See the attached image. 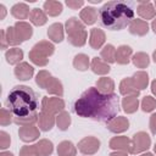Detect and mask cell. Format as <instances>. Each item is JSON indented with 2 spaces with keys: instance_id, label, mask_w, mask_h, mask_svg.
I'll return each mask as SVG.
<instances>
[{
  "instance_id": "1f68e13d",
  "label": "cell",
  "mask_w": 156,
  "mask_h": 156,
  "mask_svg": "<svg viewBox=\"0 0 156 156\" xmlns=\"http://www.w3.org/2000/svg\"><path fill=\"white\" fill-rule=\"evenodd\" d=\"M134 84L136 85V88L139 90H144L147 88V84H149V74L145 72V71H138L133 74L132 77Z\"/></svg>"
},
{
  "instance_id": "44dd1931",
  "label": "cell",
  "mask_w": 156,
  "mask_h": 156,
  "mask_svg": "<svg viewBox=\"0 0 156 156\" xmlns=\"http://www.w3.org/2000/svg\"><path fill=\"white\" fill-rule=\"evenodd\" d=\"M133 49L129 45H119L116 49V62L118 65H128L132 60Z\"/></svg>"
},
{
  "instance_id": "8fae6325",
  "label": "cell",
  "mask_w": 156,
  "mask_h": 156,
  "mask_svg": "<svg viewBox=\"0 0 156 156\" xmlns=\"http://www.w3.org/2000/svg\"><path fill=\"white\" fill-rule=\"evenodd\" d=\"M119 93L123 96H139L140 95V90L136 88V85L134 84L132 77H127L123 78L119 83Z\"/></svg>"
},
{
  "instance_id": "5b68a950",
  "label": "cell",
  "mask_w": 156,
  "mask_h": 156,
  "mask_svg": "<svg viewBox=\"0 0 156 156\" xmlns=\"http://www.w3.org/2000/svg\"><path fill=\"white\" fill-rule=\"evenodd\" d=\"M55 52V46L52 43L48 41V40H41L39 43H37L32 50L28 54L29 60L39 66V67H44L48 65L49 62V57Z\"/></svg>"
},
{
  "instance_id": "6da1fadb",
  "label": "cell",
  "mask_w": 156,
  "mask_h": 156,
  "mask_svg": "<svg viewBox=\"0 0 156 156\" xmlns=\"http://www.w3.org/2000/svg\"><path fill=\"white\" fill-rule=\"evenodd\" d=\"M119 99L113 94H102L96 88H88L74 102V112L83 118L108 122L117 116Z\"/></svg>"
},
{
  "instance_id": "52a82bcc",
  "label": "cell",
  "mask_w": 156,
  "mask_h": 156,
  "mask_svg": "<svg viewBox=\"0 0 156 156\" xmlns=\"http://www.w3.org/2000/svg\"><path fill=\"white\" fill-rule=\"evenodd\" d=\"M41 111L50 113V115H58L60 112L65 111V101L58 98H49V96H43L41 100Z\"/></svg>"
},
{
  "instance_id": "d4e9b609",
  "label": "cell",
  "mask_w": 156,
  "mask_h": 156,
  "mask_svg": "<svg viewBox=\"0 0 156 156\" xmlns=\"http://www.w3.org/2000/svg\"><path fill=\"white\" fill-rule=\"evenodd\" d=\"M96 89L102 94H113L115 82L108 77H101L96 80Z\"/></svg>"
},
{
  "instance_id": "7a4b0ae2",
  "label": "cell",
  "mask_w": 156,
  "mask_h": 156,
  "mask_svg": "<svg viewBox=\"0 0 156 156\" xmlns=\"http://www.w3.org/2000/svg\"><path fill=\"white\" fill-rule=\"evenodd\" d=\"M6 105L13 113V117H35L38 118L37 94L27 85H16L7 95Z\"/></svg>"
},
{
  "instance_id": "f5cc1de1",
  "label": "cell",
  "mask_w": 156,
  "mask_h": 156,
  "mask_svg": "<svg viewBox=\"0 0 156 156\" xmlns=\"http://www.w3.org/2000/svg\"><path fill=\"white\" fill-rule=\"evenodd\" d=\"M152 60H154V62L156 63V50L152 52Z\"/></svg>"
},
{
  "instance_id": "c3c4849f",
  "label": "cell",
  "mask_w": 156,
  "mask_h": 156,
  "mask_svg": "<svg viewBox=\"0 0 156 156\" xmlns=\"http://www.w3.org/2000/svg\"><path fill=\"white\" fill-rule=\"evenodd\" d=\"M151 93L156 96V79H154V80L151 82Z\"/></svg>"
},
{
  "instance_id": "3957f363",
  "label": "cell",
  "mask_w": 156,
  "mask_h": 156,
  "mask_svg": "<svg viewBox=\"0 0 156 156\" xmlns=\"http://www.w3.org/2000/svg\"><path fill=\"white\" fill-rule=\"evenodd\" d=\"M99 17L105 28L110 30H121L134 20V11L126 1H107L101 6Z\"/></svg>"
},
{
  "instance_id": "5bb4252c",
  "label": "cell",
  "mask_w": 156,
  "mask_h": 156,
  "mask_svg": "<svg viewBox=\"0 0 156 156\" xmlns=\"http://www.w3.org/2000/svg\"><path fill=\"white\" fill-rule=\"evenodd\" d=\"M13 73H15V77L20 80H28L33 77L34 74V68L33 66H30L28 62H24L22 61L21 63H18L15 69H13Z\"/></svg>"
},
{
  "instance_id": "8992f818",
  "label": "cell",
  "mask_w": 156,
  "mask_h": 156,
  "mask_svg": "<svg viewBox=\"0 0 156 156\" xmlns=\"http://www.w3.org/2000/svg\"><path fill=\"white\" fill-rule=\"evenodd\" d=\"M151 146V138L146 132H138L133 135L132 138V144H130V154L136 155L141 154L149 150Z\"/></svg>"
},
{
  "instance_id": "277c9868",
  "label": "cell",
  "mask_w": 156,
  "mask_h": 156,
  "mask_svg": "<svg viewBox=\"0 0 156 156\" xmlns=\"http://www.w3.org/2000/svg\"><path fill=\"white\" fill-rule=\"evenodd\" d=\"M65 30L67 33V40L69 44L77 48H82L87 43L88 33L84 23L77 17H71L65 23Z\"/></svg>"
},
{
  "instance_id": "bcb514c9",
  "label": "cell",
  "mask_w": 156,
  "mask_h": 156,
  "mask_svg": "<svg viewBox=\"0 0 156 156\" xmlns=\"http://www.w3.org/2000/svg\"><path fill=\"white\" fill-rule=\"evenodd\" d=\"M6 13H7L6 7H5L2 4H0V21H2V20L6 17Z\"/></svg>"
},
{
  "instance_id": "cb8c5ba5",
  "label": "cell",
  "mask_w": 156,
  "mask_h": 156,
  "mask_svg": "<svg viewBox=\"0 0 156 156\" xmlns=\"http://www.w3.org/2000/svg\"><path fill=\"white\" fill-rule=\"evenodd\" d=\"M43 9L46 15H49L51 17H56V16L61 15V12H62V2L55 1V0H48L44 2Z\"/></svg>"
},
{
  "instance_id": "74e56055",
  "label": "cell",
  "mask_w": 156,
  "mask_h": 156,
  "mask_svg": "<svg viewBox=\"0 0 156 156\" xmlns=\"http://www.w3.org/2000/svg\"><path fill=\"white\" fill-rule=\"evenodd\" d=\"M5 34H6V39H7L9 45L17 46V45L22 44V41L20 40V38H18L16 30H15V27H7L5 29Z\"/></svg>"
},
{
  "instance_id": "ac0fdd59",
  "label": "cell",
  "mask_w": 156,
  "mask_h": 156,
  "mask_svg": "<svg viewBox=\"0 0 156 156\" xmlns=\"http://www.w3.org/2000/svg\"><path fill=\"white\" fill-rule=\"evenodd\" d=\"M98 17H99V12L95 7L93 6H87L84 7L83 10H80L79 12V18L80 21L87 24V26H91L94 24L96 21H98Z\"/></svg>"
},
{
  "instance_id": "d590c367",
  "label": "cell",
  "mask_w": 156,
  "mask_h": 156,
  "mask_svg": "<svg viewBox=\"0 0 156 156\" xmlns=\"http://www.w3.org/2000/svg\"><path fill=\"white\" fill-rule=\"evenodd\" d=\"M132 62L136 68H146L150 65V57L145 52H136L132 56Z\"/></svg>"
},
{
  "instance_id": "4316f807",
  "label": "cell",
  "mask_w": 156,
  "mask_h": 156,
  "mask_svg": "<svg viewBox=\"0 0 156 156\" xmlns=\"http://www.w3.org/2000/svg\"><path fill=\"white\" fill-rule=\"evenodd\" d=\"M122 108L126 113L130 115L138 111L139 108V100L136 96H124L122 99Z\"/></svg>"
},
{
  "instance_id": "83f0119b",
  "label": "cell",
  "mask_w": 156,
  "mask_h": 156,
  "mask_svg": "<svg viewBox=\"0 0 156 156\" xmlns=\"http://www.w3.org/2000/svg\"><path fill=\"white\" fill-rule=\"evenodd\" d=\"M29 20H30L32 24H34L37 27H40V26H44L48 22V15L43 10L35 7V9H32L30 15H29Z\"/></svg>"
},
{
  "instance_id": "ab89813d",
  "label": "cell",
  "mask_w": 156,
  "mask_h": 156,
  "mask_svg": "<svg viewBox=\"0 0 156 156\" xmlns=\"http://www.w3.org/2000/svg\"><path fill=\"white\" fill-rule=\"evenodd\" d=\"M12 122H13V113L10 110L2 107L0 110V124L5 127V126L11 124Z\"/></svg>"
},
{
  "instance_id": "11a10c76",
  "label": "cell",
  "mask_w": 156,
  "mask_h": 156,
  "mask_svg": "<svg viewBox=\"0 0 156 156\" xmlns=\"http://www.w3.org/2000/svg\"><path fill=\"white\" fill-rule=\"evenodd\" d=\"M154 6H155V9H156V1H155V2H154Z\"/></svg>"
},
{
  "instance_id": "9c48e42d",
  "label": "cell",
  "mask_w": 156,
  "mask_h": 156,
  "mask_svg": "<svg viewBox=\"0 0 156 156\" xmlns=\"http://www.w3.org/2000/svg\"><path fill=\"white\" fill-rule=\"evenodd\" d=\"M106 128L110 132L115 133V134H119V133H123V132L128 130V128H129V121L124 116H118V117H115L111 121H108L106 123Z\"/></svg>"
},
{
  "instance_id": "7bdbcfd3",
  "label": "cell",
  "mask_w": 156,
  "mask_h": 156,
  "mask_svg": "<svg viewBox=\"0 0 156 156\" xmlns=\"http://www.w3.org/2000/svg\"><path fill=\"white\" fill-rule=\"evenodd\" d=\"M66 5L68 6V7H71L72 10H78V9H80L82 6H84V1H82V0H76V1H73V0H67L66 1Z\"/></svg>"
},
{
  "instance_id": "7402d4cb",
  "label": "cell",
  "mask_w": 156,
  "mask_h": 156,
  "mask_svg": "<svg viewBox=\"0 0 156 156\" xmlns=\"http://www.w3.org/2000/svg\"><path fill=\"white\" fill-rule=\"evenodd\" d=\"M30 9L24 2H17L11 7V15L17 20H26L30 15Z\"/></svg>"
},
{
  "instance_id": "b9f144b4",
  "label": "cell",
  "mask_w": 156,
  "mask_h": 156,
  "mask_svg": "<svg viewBox=\"0 0 156 156\" xmlns=\"http://www.w3.org/2000/svg\"><path fill=\"white\" fill-rule=\"evenodd\" d=\"M11 144V136L10 134H7L5 130H1L0 132V149L4 151L6 150Z\"/></svg>"
},
{
  "instance_id": "484cf974",
  "label": "cell",
  "mask_w": 156,
  "mask_h": 156,
  "mask_svg": "<svg viewBox=\"0 0 156 156\" xmlns=\"http://www.w3.org/2000/svg\"><path fill=\"white\" fill-rule=\"evenodd\" d=\"M45 90L49 94L55 95V96H58V98H61L63 95V85H62L61 80L58 78H56V77H51L50 78V80H49Z\"/></svg>"
},
{
  "instance_id": "7c38bea8",
  "label": "cell",
  "mask_w": 156,
  "mask_h": 156,
  "mask_svg": "<svg viewBox=\"0 0 156 156\" xmlns=\"http://www.w3.org/2000/svg\"><path fill=\"white\" fill-rule=\"evenodd\" d=\"M136 12L140 16L141 20H154L156 16V9L155 6L150 2V1H139L138 2V7H136Z\"/></svg>"
},
{
  "instance_id": "681fc988",
  "label": "cell",
  "mask_w": 156,
  "mask_h": 156,
  "mask_svg": "<svg viewBox=\"0 0 156 156\" xmlns=\"http://www.w3.org/2000/svg\"><path fill=\"white\" fill-rule=\"evenodd\" d=\"M151 29L154 30V33L156 34V17L152 20V22H151Z\"/></svg>"
},
{
  "instance_id": "f546056e",
  "label": "cell",
  "mask_w": 156,
  "mask_h": 156,
  "mask_svg": "<svg viewBox=\"0 0 156 156\" xmlns=\"http://www.w3.org/2000/svg\"><path fill=\"white\" fill-rule=\"evenodd\" d=\"M77 147L69 140H63L57 145V155L58 156H76Z\"/></svg>"
},
{
  "instance_id": "2e32d148",
  "label": "cell",
  "mask_w": 156,
  "mask_h": 156,
  "mask_svg": "<svg viewBox=\"0 0 156 156\" xmlns=\"http://www.w3.org/2000/svg\"><path fill=\"white\" fill-rule=\"evenodd\" d=\"M13 27H15V30H16V33H17V35H18V38H20V40L22 43L32 38V35H33V28H32V26L28 22L18 21V22L15 23Z\"/></svg>"
},
{
  "instance_id": "f6af8a7d",
  "label": "cell",
  "mask_w": 156,
  "mask_h": 156,
  "mask_svg": "<svg viewBox=\"0 0 156 156\" xmlns=\"http://www.w3.org/2000/svg\"><path fill=\"white\" fill-rule=\"evenodd\" d=\"M0 37H1V49L5 50L9 46V43H7V39H6V34H5V29L0 30Z\"/></svg>"
},
{
  "instance_id": "f907efd6",
  "label": "cell",
  "mask_w": 156,
  "mask_h": 156,
  "mask_svg": "<svg viewBox=\"0 0 156 156\" xmlns=\"http://www.w3.org/2000/svg\"><path fill=\"white\" fill-rule=\"evenodd\" d=\"M0 156H13V154L10 152V151H1L0 152Z\"/></svg>"
},
{
  "instance_id": "9a60e30c",
  "label": "cell",
  "mask_w": 156,
  "mask_h": 156,
  "mask_svg": "<svg viewBox=\"0 0 156 156\" xmlns=\"http://www.w3.org/2000/svg\"><path fill=\"white\" fill-rule=\"evenodd\" d=\"M130 144H132V140L127 136H113L110 141H108V147L112 149V150H119V151H127L129 152L130 151Z\"/></svg>"
},
{
  "instance_id": "db71d44e",
  "label": "cell",
  "mask_w": 156,
  "mask_h": 156,
  "mask_svg": "<svg viewBox=\"0 0 156 156\" xmlns=\"http://www.w3.org/2000/svg\"><path fill=\"white\" fill-rule=\"evenodd\" d=\"M154 151H155V154H156V143H155V145H154Z\"/></svg>"
},
{
  "instance_id": "60d3db41",
  "label": "cell",
  "mask_w": 156,
  "mask_h": 156,
  "mask_svg": "<svg viewBox=\"0 0 156 156\" xmlns=\"http://www.w3.org/2000/svg\"><path fill=\"white\" fill-rule=\"evenodd\" d=\"M20 156H39L35 144L34 145H24L20 150Z\"/></svg>"
},
{
  "instance_id": "816d5d0a",
  "label": "cell",
  "mask_w": 156,
  "mask_h": 156,
  "mask_svg": "<svg viewBox=\"0 0 156 156\" xmlns=\"http://www.w3.org/2000/svg\"><path fill=\"white\" fill-rule=\"evenodd\" d=\"M140 156H154V154L152 152H143Z\"/></svg>"
},
{
  "instance_id": "ee69618b",
  "label": "cell",
  "mask_w": 156,
  "mask_h": 156,
  "mask_svg": "<svg viewBox=\"0 0 156 156\" xmlns=\"http://www.w3.org/2000/svg\"><path fill=\"white\" fill-rule=\"evenodd\" d=\"M149 128L151 130V133L155 135L156 134V112L152 113L150 116V122H149Z\"/></svg>"
},
{
  "instance_id": "d6986e66",
  "label": "cell",
  "mask_w": 156,
  "mask_h": 156,
  "mask_svg": "<svg viewBox=\"0 0 156 156\" xmlns=\"http://www.w3.org/2000/svg\"><path fill=\"white\" fill-rule=\"evenodd\" d=\"M56 124V117L54 115L46 113V112H40L38 116V127L43 132H49L52 129V127Z\"/></svg>"
},
{
  "instance_id": "e575fe53",
  "label": "cell",
  "mask_w": 156,
  "mask_h": 156,
  "mask_svg": "<svg viewBox=\"0 0 156 156\" xmlns=\"http://www.w3.org/2000/svg\"><path fill=\"white\" fill-rule=\"evenodd\" d=\"M71 115L67 112V111H62L60 112L58 115H56V126L60 130L65 132L68 129V127L71 126Z\"/></svg>"
},
{
  "instance_id": "e0dca14e",
  "label": "cell",
  "mask_w": 156,
  "mask_h": 156,
  "mask_svg": "<svg viewBox=\"0 0 156 156\" xmlns=\"http://www.w3.org/2000/svg\"><path fill=\"white\" fill-rule=\"evenodd\" d=\"M128 27H129V32L138 37H144L149 32V23L141 18H134Z\"/></svg>"
},
{
  "instance_id": "ffe728a7",
  "label": "cell",
  "mask_w": 156,
  "mask_h": 156,
  "mask_svg": "<svg viewBox=\"0 0 156 156\" xmlns=\"http://www.w3.org/2000/svg\"><path fill=\"white\" fill-rule=\"evenodd\" d=\"M48 37L54 43H61L63 40V37H65L63 24L60 23V22H56V23H52L51 26H49V28H48Z\"/></svg>"
},
{
  "instance_id": "30bf717a",
  "label": "cell",
  "mask_w": 156,
  "mask_h": 156,
  "mask_svg": "<svg viewBox=\"0 0 156 156\" xmlns=\"http://www.w3.org/2000/svg\"><path fill=\"white\" fill-rule=\"evenodd\" d=\"M18 136L24 143H32L40 136V130L34 124L23 126V127H20L18 129Z\"/></svg>"
},
{
  "instance_id": "836d02e7",
  "label": "cell",
  "mask_w": 156,
  "mask_h": 156,
  "mask_svg": "<svg viewBox=\"0 0 156 156\" xmlns=\"http://www.w3.org/2000/svg\"><path fill=\"white\" fill-rule=\"evenodd\" d=\"M39 156H49L54 151V145L49 139H41L35 144Z\"/></svg>"
},
{
  "instance_id": "d6a6232c",
  "label": "cell",
  "mask_w": 156,
  "mask_h": 156,
  "mask_svg": "<svg viewBox=\"0 0 156 156\" xmlns=\"http://www.w3.org/2000/svg\"><path fill=\"white\" fill-rule=\"evenodd\" d=\"M73 67L77 71L84 72L90 67V60L85 54H78L73 58Z\"/></svg>"
},
{
  "instance_id": "8d00e7d4",
  "label": "cell",
  "mask_w": 156,
  "mask_h": 156,
  "mask_svg": "<svg viewBox=\"0 0 156 156\" xmlns=\"http://www.w3.org/2000/svg\"><path fill=\"white\" fill-rule=\"evenodd\" d=\"M51 77H52V76H51V73H50L49 71L41 69V71L38 72V74H37V77H35V83H37V85H38L39 88L45 89Z\"/></svg>"
},
{
  "instance_id": "4dcf8cb0",
  "label": "cell",
  "mask_w": 156,
  "mask_h": 156,
  "mask_svg": "<svg viewBox=\"0 0 156 156\" xmlns=\"http://www.w3.org/2000/svg\"><path fill=\"white\" fill-rule=\"evenodd\" d=\"M100 56H101V60L105 61L106 63L116 62V48L112 44L105 45L100 51Z\"/></svg>"
},
{
  "instance_id": "4fadbf2b",
  "label": "cell",
  "mask_w": 156,
  "mask_h": 156,
  "mask_svg": "<svg viewBox=\"0 0 156 156\" xmlns=\"http://www.w3.org/2000/svg\"><path fill=\"white\" fill-rule=\"evenodd\" d=\"M106 41V34L102 29L100 28H93L90 29V37H89V45L91 49L98 50L104 46Z\"/></svg>"
},
{
  "instance_id": "603a6c76",
  "label": "cell",
  "mask_w": 156,
  "mask_h": 156,
  "mask_svg": "<svg viewBox=\"0 0 156 156\" xmlns=\"http://www.w3.org/2000/svg\"><path fill=\"white\" fill-rule=\"evenodd\" d=\"M90 69L99 76H105L110 72L111 67L108 66V63H106L105 61H102L100 57H93L91 62H90Z\"/></svg>"
},
{
  "instance_id": "9f6ffc18",
  "label": "cell",
  "mask_w": 156,
  "mask_h": 156,
  "mask_svg": "<svg viewBox=\"0 0 156 156\" xmlns=\"http://www.w3.org/2000/svg\"><path fill=\"white\" fill-rule=\"evenodd\" d=\"M84 156H88V155H84Z\"/></svg>"
},
{
  "instance_id": "7dc6e473",
  "label": "cell",
  "mask_w": 156,
  "mask_h": 156,
  "mask_svg": "<svg viewBox=\"0 0 156 156\" xmlns=\"http://www.w3.org/2000/svg\"><path fill=\"white\" fill-rule=\"evenodd\" d=\"M108 156H128V152H127V151H119V150H116V151L111 152Z\"/></svg>"
},
{
  "instance_id": "f1b7e54d",
  "label": "cell",
  "mask_w": 156,
  "mask_h": 156,
  "mask_svg": "<svg viewBox=\"0 0 156 156\" xmlns=\"http://www.w3.org/2000/svg\"><path fill=\"white\" fill-rule=\"evenodd\" d=\"M5 58H6V62L10 63V65H18L22 62V58H23V51L22 49L20 48H12V49H9L6 52H5Z\"/></svg>"
},
{
  "instance_id": "f35d334b",
  "label": "cell",
  "mask_w": 156,
  "mask_h": 156,
  "mask_svg": "<svg viewBox=\"0 0 156 156\" xmlns=\"http://www.w3.org/2000/svg\"><path fill=\"white\" fill-rule=\"evenodd\" d=\"M140 106H141V110L144 112H152L156 108V99L150 96V95H146L143 98Z\"/></svg>"
},
{
  "instance_id": "ba28073f",
  "label": "cell",
  "mask_w": 156,
  "mask_h": 156,
  "mask_svg": "<svg viewBox=\"0 0 156 156\" xmlns=\"http://www.w3.org/2000/svg\"><path fill=\"white\" fill-rule=\"evenodd\" d=\"M78 150L83 155H94L100 149V140L95 136H85L78 143Z\"/></svg>"
}]
</instances>
